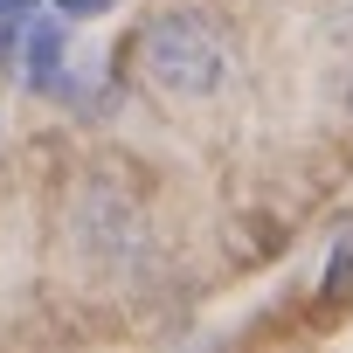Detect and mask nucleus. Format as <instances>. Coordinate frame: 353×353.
I'll use <instances>...</instances> for the list:
<instances>
[{
  "mask_svg": "<svg viewBox=\"0 0 353 353\" xmlns=\"http://www.w3.org/2000/svg\"><path fill=\"white\" fill-rule=\"evenodd\" d=\"M70 243L97 270L132 263V250H139V208H132V194H118L111 181H83L77 201H70Z\"/></svg>",
  "mask_w": 353,
  "mask_h": 353,
  "instance_id": "2",
  "label": "nucleus"
},
{
  "mask_svg": "<svg viewBox=\"0 0 353 353\" xmlns=\"http://www.w3.org/2000/svg\"><path fill=\"white\" fill-rule=\"evenodd\" d=\"M139 83L166 104H215L236 77V42L208 8H159L132 42Z\"/></svg>",
  "mask_w": 353,
  "mask_h": 353,
  "instance_id": "1",
  "label": "nucleus"
},
{
  "mask_svg": "<svg viewBox=\"0 0 353 353\" xmlns=\"http://www.w3.org/2000/svg\"><path fill=\"white\" fill-rule=\"evenodd\" d=\"M319 312H353V208L325 229V250H319Z\"/></svg>",
  "mask_w": 353,
  "mask_h": 353,
  "instance_id": "3",
  "label": "nucleus"
},
{
  "mask_svg": "<svg viewBox=\"0 0 353 353\" xmlns=\"http://www.w3.org/2000/svg\"><path fill=\"white\" fill-rule=\"evenodd\" d=\"M346 118H353V77H346Z\"/></svg>",
  "mask_w": 353,
  "mask_h": 353,
  "instance_id": "6",
  "label": "nucleus"
},
{
  "mask_svg": "<svg viewBox=\"0 0 353 353\" xmlns=\"http://www.w3.org/2000/svg\"><path fill=\"white\" fill-rule=\"evenodd\" d=\"M49 8H56L63 21H90V14H104V8H118V0H49Z\"/></svg>",
  "mask_w": 353,
  "mask_h": 353,
  "instance_id": "5",
  "label": "nucleus"
},
{
  "mask_svg": "<svg viewBox=\"0 0 353 353\" xmlns=\"http://www.w3.org/2000/svg\"><path fill=\"white\" fill-rule=\"evenodd\" d=\"M42 8V0H0V56L14 49V35H21V21Z\"/></svg>",
  "mask_w": 353,
  "mask_h": 353,
  "instance_id": "4",
  "label": "nucleus"
}]
</instances>
